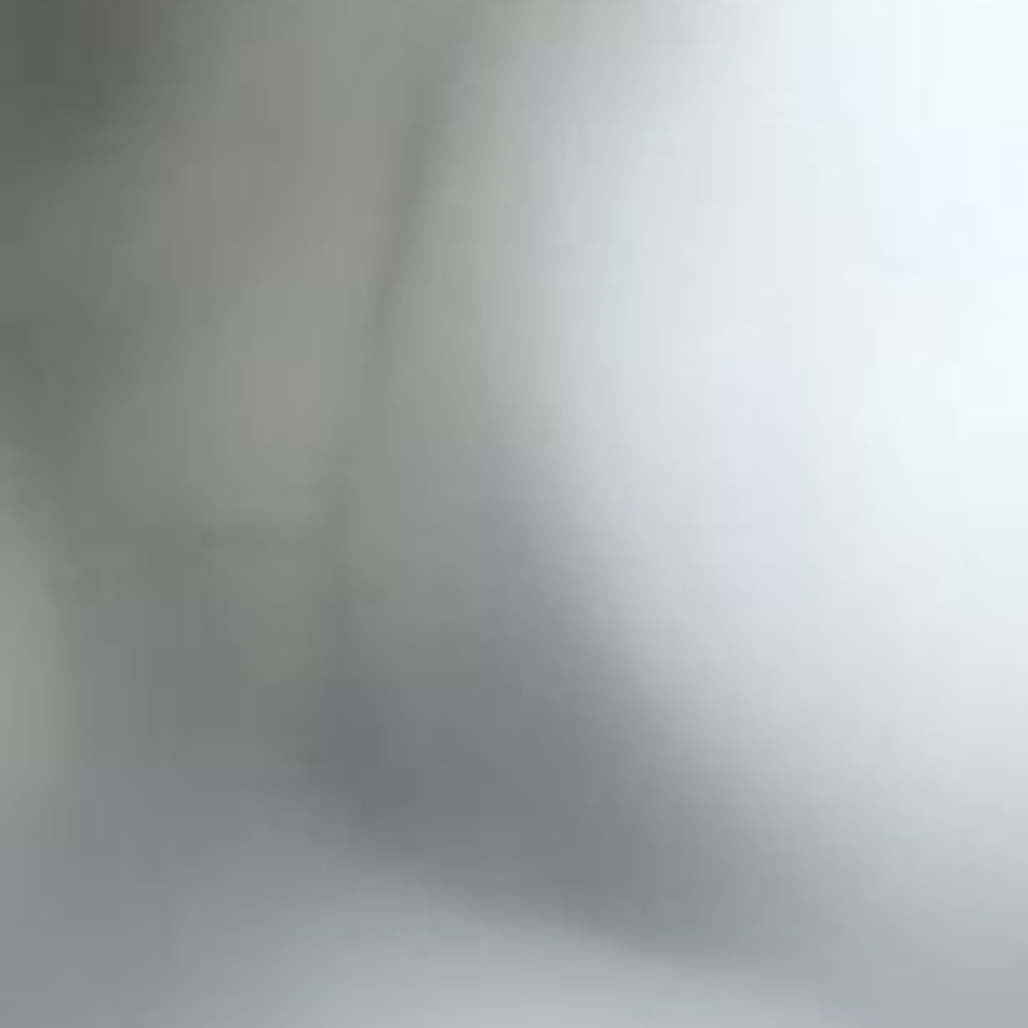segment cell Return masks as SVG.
I'll return each instance as SVG.
<instances>
[{
  "mask_svg": "<svg viewBox=\"0 0 1028 1028\" xmlns=\"http://www.w3.org/2000/svg\"><path fill=\"white\" fill-rule=\"evenodd\" d=\"M1028 271V0H743Z\"/></svg>",
  "mask_w": 1028,
  "mask_h": 1028,
  "instance_id": "1",
  "label": "cell"
}]
</instances>
